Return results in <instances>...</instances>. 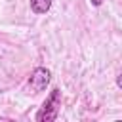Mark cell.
I'll return each instance as SVG.
<instances>
[{"mask_svg":"<svg viewBox=\"0 0 122 122\" xmlns=\"http://www.w3.org/2000/svg\"><path fill=\"white\" fill-rule=\"evenodd\" d=\"M51 2H53V0H30V10H32V13H36V15H44V13L50 11Z\"/></svg>","mask_w":122,"mask_h":122,"instance_id":"3","label":"cell"},{"mask_svg":"<svg viewBox=\"0 0 122 122\" xmlns=\"http://www.w3.org/2000/svg\"><path fill=\"white\" fill-rule=\"evenodd\" d=\"M103 2H105V0H90V4H92L93 8H99V6L103 4Z\"/></svg>","mask_w":122,"mask_h":122,"instance_id":"4","label":"cell"},{"mask_svg":"<svg viewBox=\"0 0 122 122\" xmlns=\"http://www.w3.org/2000/svg\"><path fill=\"white\" fill-rule=\"evenodd\" d=\"M59 107H61V90L53 88L50 92V95L46 97V101L42 103L40 111L36 112V120L38 122H53L59 114Z\"/></svg>","mask_w":122,"mask_h":122,"instance_id":"1","label":"cell"},{"mask_svg":"<svg viewBox=\"0 0 122 122\" xmlns=\"http://www.w3.org/2000/svg\"><path fill=\"white\" fill-rule=\"evenodd\" d=\"M50 80H51L50 69H46V67H36V69L30 72V76H29V90H30L32 93H40V92H44V90L48 88Z\"/></svg>","mask_w":122,"mask_h":122,"instance_id":"2","label":"cell"}]
</instances>
